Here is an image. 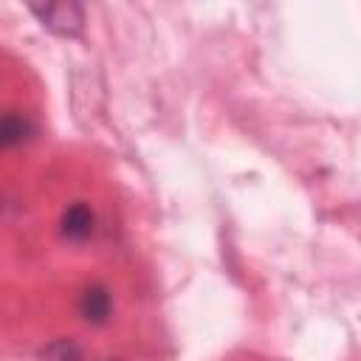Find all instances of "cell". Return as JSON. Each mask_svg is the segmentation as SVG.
I'll list each match as a JSON object with an SVG mask.
<instances>
[{
	"instance_id": "obj_1",
	"label": "cell",
	"mask_w": 361,
	"mask_h": 361,
	"mask_svg": "<svg viewBox=\"0 0 361 361\" xmlns=\"http://www.w3.org/2000/svg\"><path fill=\"white\" fill-rule=\"evenodd\" d=\"M31 11L42 20L45 28H51L56 34H68V37L79 34L82 23H85L79 3H45V6H31Z\"/></svg>"
},
{
	"instance_id": "obj_2",
	"label": "cell",
	"mask_w": 361,
	"mask_h": 361,
	"mask_svg": "<svg viewBox=\"0 0 361 361\" xmlns=\"http://www.w3.org/2000/svg\"><path fill=\"white\" fill-rule=\"evenodd\" d=\"M76 307H79V316L87 324H104L110 310H113V299H110L104 285H87L79 293V305Z\"/></svg>"
},
{
	"instance_id": "obj_3",
	"label": "cell",
	"mask_w": 361,
	"mask_h": 361,
	"mask_svg": "<svg viewBox=\"0 0 361 361\" xmlns=\"http://www.w3.org/2000/svg\"><path fill=\"white\" fill-rule=\"evenodd\" d=\"M93 223H96V217H93L90 206H85V203H73V206H68V209L62 212L59 231H62V237L79 243V240H87V237L93 234Z\"/></svg>"
},
{
	"instance_id": "obj_4",
	"label": "cell",
	"mask_w": 361,
	"mask_h": 361,
	"mask_svg": "<svg viewBox=\"0 0 361 361\" xmlns=\"http://www.w3.org/2000/svg\"><path fill=\"white\" fill-rule=\"evenodd\" d=\"M31 121L25 118V116H17V113H6L3 116V130H0V135H3V147H14V144H20V141H25L28 135H31Z\"/></svg>"
}]
</instances>
